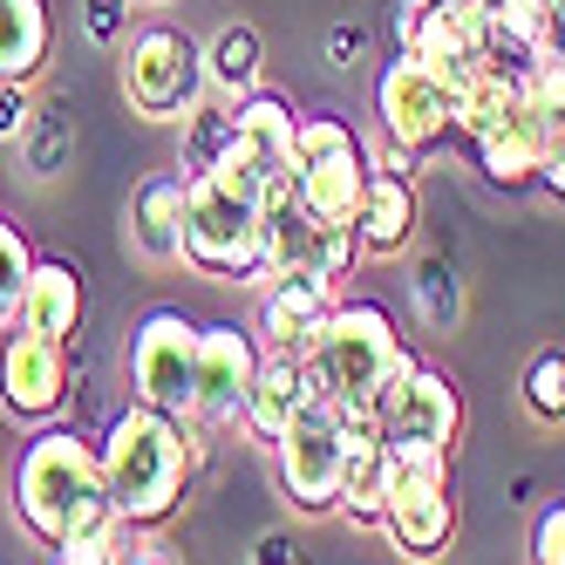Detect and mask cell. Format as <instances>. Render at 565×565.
<instances>
[{
	"instance_id": "obj_15",
	"label": "cell",
	"mask_w": 565,
	"mask_h": 565,
	"mask_svg": "<svg viewBox=\"0 0 565 565\" xmlns=\"http://www.w3.org/2000/svg\"><path fill=\"white\" fill-rule=\"evenodd\" d=\"M470 150H477V171H483V184H491V191H532V184L545 178L552 124H545L532 103H524L511 124H498L491 137H477Z\"/></svg>"
},
{
	"instance_id": "obj_13",
	"label": "cell",
	"mask_w": 565,
	"mask_h": 565,
	"mask_svg": "<svg viewBox=\"0 0 565 565\" xmlns=\"http://www.w3.org/2000/svg\"><path fill=\"white\" fill-rule=\"evenodd\" d=\"M266 361V341L232 328V320H212L198 328V388H191V416L198 423H238L246 416V395H253V375Z\"/></svg>"
},
{
	"instance_id": "obj_20",
	"label": "cell",
	"mask_w": 565,
	"mask_h": 565,
	"mask_svg": "<svg viewBox=\"0 0 565 565\" xmlns=\"http://www.w3.org/2000/svg\"><path fill=\"white\" fill-rule=\"evenodd\" d=\"M354 232H361V253L395 259V253L416 238V178H388V171H375L369 191H361Z\"/></svg>"
},
{
	"instance_id": "obj_10",
	"label": "cell",
	"mask_w": 565,
	"mask_h": 565,
	"mask_svg": "<svg viewBox=\"0 0 565 565\" xmlns=\"http://www.w3.org/2000/svg\"><path fill=\"white\" fill-rule=\"evenodd\" d=\"M294 150H300V109L287 96L253 89V96L232 103V150L212 164V178H225V184L259 198L273 178H294ZM198 178H205V171H198Z\"/></svg>"
},
{
	"instance_id": "obj_8",
	"label": "cell",
	"mask_w": 565,
	"mask_h": 565,
	"mask_svg": "<svg viewBox=\"0 0 565 565\" xmlns=\"http://www.w3.org/2000/svg\"><path fill=\"white\" fill-rule=\"evenodd\" d=\"M382 539L402 558H443L457 539V491H450V457H395Z\"/></svg>"
},
{
	"instance_id": "obj_36",
	"label": "cell",
	"mask_w": 565,
	"mask_h": 565,
	"mask_svg": "<svg viewBox=\"0 0 565 565\" xmlns=\"http://www.w3.org/2000/svg\"><path fill=\"white\" fill-rule=\"evenodd\" d=\"M253 558H259V565H279V558H294V539H287V532H266V539L253 545Z\"/></svg>"
},
{
	"instance_id": "obj_32",
	"label": "cell",
	"mask_w": 565,
	"mask_h": 565,
	"mask_svg": "<svg viewBox=\"0 0 565 565\" xmlns=\"http://www.w3.org/2000/svg\"><path fill=\"white\" fill-rule=\"evenodd\" d=\"M328 62L334 68H361V62H369V28H361V21H334L328 28Z\"/></svg>"
},
{
	"instance_id": "obj_2",
	"label": "cell",
	"mask_w": 565,
	"mask_h": 565,
	"mask_svg": "<svg viewBox=\"0 0 565 565\" xmlns=\"http://www.w3.org/2000/svg\"><path fill=\"white\" fill-rule=\"evenodd\" d=\"M402 361H416V354L402 348L388 307L382 300H348V294H341V307L328 313V328H320L313 348H307V369H313L320 395L348 402V409H369V402L395 382Z\"/></svg>"
},
{
	"instance_id": "obj_23",
	"label": "cell",
	"mask_w": 565,
	"mask_h": 565,
	"mask_svg": "<svg viewBox=\"0 0 565 565\" xmlns=\"http://www.w3.org/2000/svg\"><path fill=\"white\" fill-rule=\"evenodd\" d=\"M259 68H266L259 28H246V21H225V28L212 34V49H205V83H212V96H225V103L253 96V89H259Z\"/></svg>"
},
{
	"instance_id": "obj_17",
	"label": "cell",
	"mask_w": 565,
	"mask_h": 565,
	"mask_svg": "<svg viewBox=\"0 0 565 565\" xmlns=\"http://www.w3.org/2000/svg\"><path fill=\"white\" fill-rule=\"evenodd\" d=\"M313 402H320V382H313V369H307V354L266 348L259 375H253V395H246V416H238V423H246L259 443H273L300 409H313Z\"/></svg>"
},
{
	"instance_id": "obj_30",
	"label": "cell",
	"mask_w": 565,
	"mask_h": 565,
	"mask_svg": "<svg viewBox=\"0 0 565 565\" xmlns=\"http://www.w3.org/2000/svg\"><path fill=\"white\" fill-rule=\"evenodd\" d=\"M34 124V96L21 75H0V143H21V130Z\"/></svg>"
},
{
	"instance_id": "obj_14",
	"label": "cell",
	"mask_w": 565,
	"mask_h": 565,
	"mask_svg": "<svg viewBox=\"0 0 565 565\" xmlns=\"http://www.w3.org/2000/svg\"><path fill=\"white\" fill-rule=\"evenodd\" d=\"M334 307H341L334 279H320V273H273V287L259 300V341L279 348V354H307Z\"/></svg>"
},
{
	"instance_id": "obj_18",
	"label": "cell",
	"mask_w": 565,
	"mask_h": 565,
	"mask_svg": "<svg viewBox=\"0 0 565 565\" xmlns=\"http://www.w3.org/2000/svg\"><path fill=\"white\" fill-rule=\"evenodd\" d=\"M184 191H191L184 171H178V178H171V171H164V178H143V184L130 191V218H124V225H130V246H137L150 266H178V259H184Z\"/></svg>"
},
{
	"instance_id": "obj_37",
	"label": "cell",
	"mask_w": 565,
	"mask_h": 565,
	"mask_svg": "<svg viewBox=\"0 0 565 565\" xmlns=\"http://www.w3.org/2000/svg\"><path fill=\"white\" fill-rule=\"evenodd\" d=\"M552 14H558V42H565V0H552Z\"/></svg>"
},
{
	"instance_id": "obj_25",
	"label": "cell",
	"mask_w": 565,
	"mask_h": 565,
	"mask_svg": "<svg viewBox=\"0 0 565 565\" xmlns=\"http://www.w3.org/2000/svg\"><path fill=\"white\" fill-rule=\"evenodd\" d=\"M232 150V103L225 96H205L184 124H178V171L198 178V171H212L218 157Z\"/></svg>"
},
{
	"instance_id": "obj_21",
	"label": "cell",
	"mask_w": 565,
	"mask_h": 565,
	"mask_svg": "<svg viewBox=\"0 0 565 565\" xmlns=\"http://www.w3.org/2000/svg\"><path fill=\"white\" fill-rule=\"evenodd\" d=\"M55 55V21H49V0H0V75H34L49 68Z\"/></svg>"
},
{
	"instance_id": "obj_1",
	"label": "cell",
	"mask_w": 565,
	"mask_h": 565,
	"mask_svg": "<svg viewBox=\"0 0 565 565\" xmlns=\"http://www.w3.org/2000/svg\"><path fill=\"white\" fill-rule=\"evenodd\" d=\"M96 450H103V483H109L116 518L143 524V532H164L184 511V491H191L198 463L212 457V443H205V423L198 416H171V409H150V402H130V409L109 416Z\"/></svg>"
},
{
	"instance_id": "obj_11",
	"label": "cell",
	"mask_w": 565,
	"mask_h": 565,
	"mask_svg": "<svg viewBox=\"0 0 565 565\" xmlns=\"http://www.w3.org/2000/svg\"><path fill=\"white\" fill-rule=\"evenodd\" d=\"M198 388V320L184 307H150L130 328V395L150 409L191 416Z\"/></svg>"
},
{
	"instance_id": "obj_27",
	"label": "cell",
	"mask_w": 565,
	"mask_h": 565,
	"mask_svg": "<svg viewBox=\"0 0 565 565\" xmlns=\"http://www.w3.org/2000/svg\"><path fill=\"white\" fill-rule=\"evenodd\" d=\"M518 395H524V409H532V423H565V348H539L532 361H524V382H518Z\"/></svg>"
},
{
	"instance_id": "obj_33",
	"label": "cell",
	"mask_w": 565,
	"mask_h": 565,
	"mask_svg": "<svg viewBox=\"0 0 565 565\" xmlns=\"http://www.w3.org/2000/svg\"><path fill=\"white\" fill-rule=\"evenodd\" d=\"M369 157H375V171H388V178H416L429 150H416V143H402V137H382V143H375Z\"/></svg>"
},
{
	"instance_id": "obj_12",
	"label": "cell",
	"mask_w": 565,
	"mask_h": 565,
	"mask_svg": "<svg viewBox=\"0 0 565 565\" xmlns=\"http://www.w3.org/2000/svg\"><path fill=\"white\" fill-rule=\"evenodd\" d=\"M75 382H83V361H68V341L14 320V334L0 341V409H8V423H49Z\"/></svg>"
},
{
	"instance_id": "obj_28",
	"label": "cell",
	"mask_w": 565,
	"mask_h": 565,
	"mask_svg": "<svg viewBox=\"0 0 565 565\" xmlns=\"http://www.w3.org/2000/svg\"><path fill=\"white\" fill-rule=\"evenodd\" d=\"M28 273H34V246L21 238L14 218H0V328H14V320H21V287H28Z\"/></svg>"
},
{
	"instance_id": "obj_19",
	"label": "cell",
	"mask_w": 565,
	"mask_h": 565,
	"mask_svg": "<svg viewBox=\"0 0 565 565\" xmlns=\"http://www.w3.org/2000/svg\"><path fill=\"white\" fill-rule=\"evenodd\" d=\"M21 328L55 334V341L83 334V266L34 253V273H28V287H21Z\"/></svg>"
},
{
	"instance_id": "obj_31",
	"label": "cell",
	"mask_w": 565,
	"mask_h": 565,
	"mask_svg": "<svg viewBox=\"0 0 565 565\" xmlns=\"http://www.w3.org/2000/svg\"><path fill=\"white\" fill-rule=\"evenodd\" d=\"M532 558L539 565H565V498L539 511V524H532Z\"/></svg>"
},
{
	"instance_id": "obj_34",
	"label": "cell",
	"mask_w": 565,
	"mask_h": 565,
	"mask_svg": "<svg viewBox=\"0 0 565 565\" xmlns=\"http://www.w3.org/2000/svg\"><path fill=\"white\" fill-rule=\"evenodd\" d=\"M429 8H436V0H388V34H395V49H416Z\"/></svg>"
},
{
	"instance_id": "obj_3",
	"label": "cell",
	"mask_w": 565,
	"mask_h": 565,
	"mask_svg": "<svg viewBox=\"0 0 565 565\" xmlns=\"http://www.w3.org/2000/svg\"><path fill=\"white\" fill-rule=\"evenodd\" d=\"M184 266L225 279V287H253L266 273V225H259V198L238 191L225 178H184Z\"/></svg>"
},
{
	"instance_id": "obj_4",
	"label": "cell",
	"mask_w": 565,
	"mask_h": 565,
	"mask_svg": "<svg viewBox=\"0 0 565 565\" xmlns=\"http://www.w3.org/2000/svg\"><path fill=\"white\" fill-rule=\"evenodd\" d=\"M116 83H124V103L143 124H184V116L212 96L205 49L171 21H143L116 42Z\"/></svg>"
},
{
	"instance_id": "obj_5",
	"label": "cell",
	"mask_w": 565,
	"mask_h": 565,
	"mask_svg": "<svg viewBox=\"0 0 565 565\" xmlns=\"http://www.w3.org/2000/svg\"><path fill=\"white\" fill-rule=\"evenodd\" d=\"M375 409V436L388 457H457V436H463V388L423 369V361H402L395 382L369 402Z\"/></svg>"
},
{
	"instance_id": "obj_26",
	"label": "cell",
	"mask_w": 565,
	"mask_h": 565,
	"mask_svg": "<svg viewBox=\"0 0 565 565\" xmlns=\"http://www.w3.org/2000/svg\"><path fill=\"white\" fill-rule=\"evenodd\" d=\"M68 157H75V124L62 109H34V124L21 130V171L34 184H49V178L68 171Z\"/></svg>"
},
{
	"instance_id": "obj_6",
	"label": "cell",
	"mask_w": 565,
	"mask_h": 565,
	"mask_svg": "<svg viewBox=\"0 0 565 565\" xmlns=\"http://www.w3.org/2000/svg\"><path fill=\"white\" fill-rule=\"evenodd\" d=\"M273 470H279V491L300 518H334L341 504V470H348V429H341V402L320 395L313 409H300L273 443Z\"/></svg>"
},
{
	"instance_id": "obj_24",
	"label": "cell",
	"mask_w": 565,
	"mask_h": 565,
	"mask_svg": "<svg viewBox=\"0 0 565 565\" xmlns=\"http://www.w3.org/2000/svg\"><path fill=\"white\" fill-rule=\"evenodd\" d=\"M409 294H416V313L436 334H457V320H463V266L450 253H423L416 273H409Z\"/></svg>"
},
{
	"instance_id": "obj_9",
	"label": "cell",
	"mask_w": 565,
	"mask_h": 565,
	"mask_svg": "<svg viewBox=\"0 0 565 565\" xmlns=\"http://www.w3.org/2000/svg\"><path fill=\"white\" fill-rule=\"evenodd\" d=\"M375 116H382V137L436 150L443 137H457V83L429 55L395 49V62H382L375 75Z\"/></svg>"
},
{
	"instance_id": "obj_7",
	"label": "cell",
	"mask_w": 565,
	"mask_h": 565,
	"mask_svg": "<svg viewBox=\"0 0 565 565\" xmlns=\"http://www.w3.org/2000/svg\"><path fill=\"white\" fill-rule=\"evenodd\" d=\"M375 178V157L348 116H300V150H294V184L320 218H354L361 191Z\"/></svg>"
},
{
	"instance_id": "obj_35",
	"label": "cell",
	"mask_w": 565,
	"mask_h": 565,
	"mask_svg": "<svg viewBox=\"0 0 565 565\" xmlns=\"http://www.w3.org/2000/svg\"><path fill=\"white\" fill-rule=\"evenodd\" d=\"M558 205H565V124H552V150H545V178H539Z\"/></svg>"
},
{
	"instance_id": "obj_22",
	"label": "cell",
	"mask_w": 565,
	"mask_h": 565,
	"mask_svg": "<svg viewBox=\"0 0 565 565\" xmlns=\"http://www.w3.org/2000/svg\"><path fill=\"white\" fill-rule=\"evenodd\" d=\"M518 109H524V75H504V68L483 62L470 83L457 89V137L477 143V137H491L498 124H511Z\"/></svg>"
},
{
	"instance_id": "obj_29",
	"label": "cell",
	"mask_w": 565,
	"mask_h": 565,
	"mask_svg": "<svg viewBox=\"0 0 565 565\" xmlns=\"http://www.w3.org/2000/svg\"><path fill=\"white\" fill-rule=\"evenodd\" d=\"M83 34L103 49H116L130 34V0H83Z\"/></svg>"
},
{
	"instance_id": "obj_16",
	"label": "cell",
	"mask_w": 565,
	"mask_h": 565,
	"mask_svg": "<svg viewBox=\"0 0 565 565\" xmlns=\"http://www.w3.org/2000/svg\"><path fill=\"white\" fill-rule=\"evenodd\" d=\"M259 225H266V273H313V253H320V218L294 178H273L259 191Z\"/></svg>"
}]
</instances>
